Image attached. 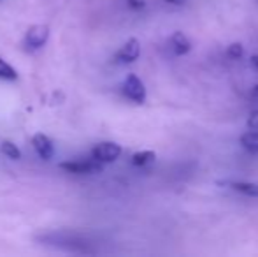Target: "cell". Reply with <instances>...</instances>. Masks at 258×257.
<instances>
[{"label":"cell","mask_w":258,"mask_h":257,"mask_svg":"<svg viewBox=\"0 0 258 257\" xmlns=\"http://www.w3.org/2000/svg\"><path fill=\"white\" fill-rule=\"evenodd\" d=\"M165 2H169V4H172V6H183L186 0H165Z\"/></svg>","instance_id":"cell-18"},{"label":"cell","mask_w":258,"mask_h":257,"mask_svg":"<svg viewBox=\"0 0 258 257\" xmlns=\"http://www.w3.org/2000/svg\"><path fill=\"white\" fill-rule=\"evenodd\" d=\"M241 144L251 153H258V132L251 130V132H246L241 136Z\"/></svg>","instance_id":"cell-12"},{"label":"cell","mask_w":258,"mask_h":257,"mask_svg":"<svg viewBox=\"0 0 258 257\" xmlns=\"http://www.w3.org/2000/svg\"><path fill=\"white\" fill-rule=\"evenodd\" d=\"M0 79H4V81H16L18 79V71L9 62H6L2 57H0Z\"/></svg>","instance_id":"cell-13"},{"label":"cell","mask_w":258,"mask_h":257,"mask_svg":"<svg viewBox=\"0 0 258 257\" xmlns=\"http://www.w3.org/2000/svg\"><path fill=\"white\" fill-rule=\"evenodd\" d=\"M139 57H141V42L137 41L136 37H132L116 52L114 60L121 64H132V62H136Z\"/></svg>","instance_id":"cell-6"},{"label":"cell","mask_w":258,"mask_h":257,"mask_svg":"<svg viewBox=\"0 0 258 257\" xmlns=\"http://www.w3.org/2000/svg\"><path fill=\"white\" fill-rule=\"evenodd\" d=\"M126 4H128V7L134 11H141L146 7V0H126Z\"/></svg>","instance_id":"cell-15"},{"label":"cell","mask_w":258,"mask_h":257,"mask_svg":"<svg viewBox=\"0 0 258 257\" xmlns=\"http://www.w3.org/2000/svg\"><path fill=\"white\" fill-rule=\"evenodd\" d=\"M249 64H251L253 67H255L256 71H258V55H253V57H251V60H249Z\"/></svg>","instance_id":"cell-17"},{"label":"cell","mask_w":258,"mask_h":257,"mask_svg":"<svg viewBox=\"0 0 258 257\" xmlns=\"http://www.w3.org/2000/svg\"><path fill=\"white\" fill-rule=\"evenodd\" d=\"M49 39V27L46 25H32L25 34V46L28 49H41Z\"/></svg>","instance_id":"cell-5"},{"label":"cell","mask_w":258,"mask_h":257,"mask_svg":"<svg viewBox=\"0 0 258 257\" xmlns=\"http://www.w3.org/2000/svg\"><path fill=\"white\" fill-rule=\"evenodd\" d=\"M32 146H34V150L37 151V155L42 161H51L53 159L54 144L46 134H42V132L35 134V136L32 137Z\"/></svg>","instance_id":"cell-7"},{"label":"cell","mask_w":258,"mask_h":257,"mask_svg":"<svg viewBox=\"0 0 258 257\" xmlns=\"http://www.w3.org/2000/svg\"><path fill=\"white\" fill-rule=\"evenodd\" d=\"M0 151H2L7 159H11V161H20L21 159V150L9 139H6V141L0 143Z\"/></svg>","instance_id":"cell-11"},{"label":"cell","mask_w":258,"mask_h":257,"mask_svg":"<svg viewBox=\"0 0 258 257\" xmlns=\"http://www.w3.org/2000/svg\"><path fill=\"white\" fill-rule=\"evenodd\" d=\"M242 55H244V48H242L241 42H234V44L228 46V49H227V57H228V59L237 60V59H241Z\"/></svg>","instance_id":"cell-14"},{"label":"cell","mask_w":258,"mask_h":257,"mask_svg":"<svg viewBox=\"0 0 258 257\" xmlns=\"http://www.w3.org/2000/svg\"><path fill=\"white\" fill-rule=\"evenodd\" d=\"M121 155V146L118 143H112V141H104V143H99L92 148V159L102 162H114L116 159Z\"/></svg>","instance_id":"cell-4"},{"label":"cell","mask_w":258,"mask_h":257,"mask_svg":"<svg viewBox=\"0 0 258 257\" xmlns=\"http://www.w3.org/2000/svg\"><path fill=\"white\" fill-rule=\"evenodd\" d=\"M123 93H125L126 99H130L136 104H144V100H146L144 83L136 74H128L125 78V81H123Z\"/></svg>","instance_id":"cell-3"},{"label":"cell","mask_w":258,"mask_h":257,"mask_svg":"<svg viewBox=\"0 0 258 257\" xmlns=\"http://www.w3.org/2000/svg\"><path fill=\"white\" fill-rule=\"evenodd\" d=\"M60 168L72 175H95L102 171V162L95 159H76V161H65Z\"/></svg>","instance_id":"cell-2"},{"label":"cell","mask_w":258,"mask_h":257,"mask_svg":"<svg viewBox=\"0 0 258 257\" xmlns=\"http://www.w3.org/2000/svg\"><path fill=\"white\" fill-rule=\"evenodd\" d=\"M248 127L251 130H258V111H253L248 118Z\"/></svg>","instance_id":"cell-16"},{"label":"cell","mask_w":258,"mask_h":257,"mask_svg":"<svg viewBox=\"0 0 258 257\" xmlns=\"http://www.w3.org/2000/svg\"><path fill=\"white\" fill-rule=\"evenodd\" d=\"M230 187L234 190H237V192L249 195V197H258V183H253V182H234Z\"/></svg>","instance_id":"cell-10"},{"label":"cell","mask_w":258,"mask_h":257,"mask_svg":"<svg viewBox=\"0 0 258 257\" xmlns=\"http://www.w3.org/2000/svg\"><path fill=\"white\" fill-rule=\"evenodd\" d=\"M155 159H156V153L153 150H143L132 155V164L137 166V168H144V166L151 164Z\"/></svg>","instance_id":"cell-9"},{"label":"cell","mask_w":258,"mask_h":257,"mask_svg":"<svg viewBox=\"0 0 258 257\" xmlns=\"http://www.w3.org/2000/svg\"><path fill=\"white\" fill-rule=\"evenodd\" d=\"M170 46H172L174 53H176L177 57L186 55V53L191 52V42L188 41V37L183 32H174V34L170 35Z\"/></svg>","instance_id":"cell-8"},{"label":"cell","mask_w":258,"mask_h":257,"mask_svg":"<svg viewBox=\"0 0 258 257\" xmlns=\"http://www.w3.org/2000/svg\"><path fill=\"white\" fill-rule=\"evenodd\" d=\"M251 95H253V99L258 100V85L253 86V92H251Z\"/></svg>","instance_id":"cell-19"},{"label":"cell","mask_w":258,"mask_h":257,"mask_svg":"<svg viewBox=\"0 0 258 257\" xmlns=\"http://www.w3.org/2000/svg\"><path fill=\"white\" fill-rule=\"evenodd\" d=\"M37 241H41L42 245L48 247L61 248L67 252H76V254H93V248H90L92 241L88 236L76 231H51L37 236Z\"/></svg>","instance_id":"cell-1"}]
</instances>
